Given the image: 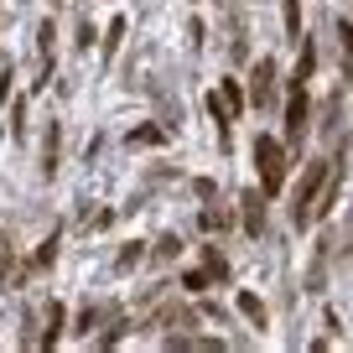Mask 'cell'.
Listing matches in <instances>:
<instances>
[{"mask_svg": "<svg viewBox=\"0 0 353 353\" xmlns=\"http://www.w3.org/2000/svg\"><path fill=\"white\" fill-rule=\"evenodd\" d=\"M327 166H332V156H322V161L307 166V182L296 188V203H291V219H296V229L317 223V192H322V182H327Z\"/></svg>", "mask_w": 353, "mask_h": 353, "instance_id": "6da1fadb", "label": "cell"}, {"mask_svg": "<svg viewBox=\"0 0 353 353\" xmlns=\"http://www.w3.org/2000/svg\"><path fill=\"white\" fill-rule=\"evenodd\" d=\"M254 166H260V192H281V182H286V151H281L276 135L254 141Z\"/></svg>", "mask_w": 353, "mask_h": 353, "instance_id": "7a4b0ae2", "label": "cell"}, {"mask_svg": "<svg viewBox=\"0 0 353 353\" xmlns=\"http://www.w3.org/2000/svg\"><path fill=\"white\" fill-rule=\"evenodd\" d=\"M307 114H312L307 83H291V104H286V141L291 145H301V135H307Z\"/></svg>", "mask_w": 353, "mask_h": 353, "instance_id": "3957f363", "label": "cell"}, {"mask_svg": "<svg viewBox=\"0 0 353 353\" xmlns=\"http://www.w3.org/2000/svg\"><path fill=\"white\" fill-rule=\"evenodd\" d=\"M213 114H219L223 125L244 114V94H239V83H234V78H219V94H213Z\"/></svg>", "mask_w": 353, "mask_h": 353, "instance_id": "277c9868", "label": "cell"}, {"mask_svg": "<svg viewBox=\"0 0 353 353\" xmlns=\"http://www.w3.org/2000/svg\"><path fill=\"white\" fill-rule=\"evenodd\" d=\"M270 94H276V63H270V57H260V63H254V73H250V99H254V104H270Z\"/></svg>", "mask_w": 353, "mask_h": 353, "instance_id": "5b68a950", "label": "cell"}, {"mask_svg": "<svg viewBox=\"0 0 353 353\" xmlns=\"http://www.w3.org/2000/svg\"><path fill=\"white\" fill-rule=\"evenodd\" d=\"M244 229L265 234V203H260V192H244Z\"/></svg>", "mask_w": 353, "mask_h": 353, "instance_id": "8992f818", "label": "cell"}, {"mask_svg": "<svg viewBox=\"0 0 353 353\" xmlns=\"http://www.w3.org/2000/svg\"><path fill=\"white\" fill-rule=\"evenodd\" d=\"M312 68H317V52H312V42H301V63H296V73H291V83H307Z\"/></svg>", "mask_w": 353, "mask_h": 353, "instance_id": "52a82bcc", "label": "cell"}, {"mask_svg": "<svg viewBox=\"0 0 353 353\" xmlns=\"http://www.w3.org/2000/svg\"><path fill=\"white\" fill-rule=\"evenodd\" d=\"M286 37L301 42V6H296V0H286Z\"/></svg>", "mask_w": 353, "mask_h": 353, "instance_id": "ba28073f", "label": "cell"}, {"mask_svg": "<svg viewBox=\"0 0 353 353\" xmlns=\"http://www.w3.org/2000/svg\"><path fill=\"white\" fill-rule=\"evenodd\" d=\"M239 312H244L250 322H260V327H265V307H260V296H250V291H244V296H239Z\"/></svg>", "mask_w": 353, "mask_h": 353, "instance_id": "9c48e42d", "label": "cell"}, {"mask_svg": "<svg viewBox=\"0 0 353 353\" xmlns=\"http://www.w3.org/2000/svg\"><path fill=\"white\" fill-rule=\"evenodd\" d=\"M57 332H63V307H57V301H52V312H47V348H52V343H57Z\"/></svg>", "mask_w": 353, "mask_h": 353, "instance_id": "30bf717a", "label": "cell"}, {"mask_svg": "<svg viewBox=\"0 0 353 353\" xmlns=\"http://www.w3.org/2000/svg\"><path fill=\"white\" fill-rule=\"evenodd\" d=\"M208 270H188V276H182V286H188V291H203V286H208Z\"/></svg>", "mask_w": 353, "mask_h": 353, "instance_id": "8fae6325", "label": "cell"}, {"mask_svg": "<svg viewBox=\"0 0 353 353\" xmlns=\"http://www.w3.org/2000/svg\"><path fill=\"white\" fill-rule=\"evenodd\" d=\"M338 37H343V63H348V73H353V26L343 21V32H338Z\"/></svg>", "mask_w": 353, "mask_h": 353, "instance_id": "7c38bea8", "label": "cell"}, {"mask_svg": "<svg viewBox=\"0 0 353 353\" xmlns=\"http://www.w3.org/2000/svg\"><path fill=\"white\" fill-rule=\"evenodd\" d=\"M156 141H161V130H151V125H145V130H135V135H130V145H156Z\"/></svg>", "mask_w": 353, "mask_h": 353, "instance_id": "4fadbf2b", "label": "cell"}, {"mask_svg": "<svg viewBox=\"0 0 353 353\" xmlns=\"http://www.w3.org/2000/svg\"><path fill=\"white\" fill-rule=\"evenodd\" d=\"M223 223H229V219H223L219 208H208V213H203V229H223Z\"/></svg>", "mask_w": 353, "mask_h": 353, "instance_id": "5bb4252c", "label": "cell"}, {"mask_svg": "<svg viewBox=\"0 0 353 353\" xmlns=\"http://www.w3.org/2000/svg\"><path fill=\"white\" fill-rule=\"evenodd\" d=\"M0 254H6V234H0Z\"/></svg>", "mask_w": 353, "mask_h": 353, "instance_id": "9a60e30c", "label": "cell"}]
</instances>
